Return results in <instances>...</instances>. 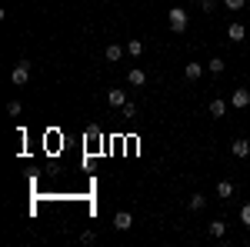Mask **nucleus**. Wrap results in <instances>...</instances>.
I'll list each match as a JSON object with an SVG mask.
<instances>
[{
	"instance_id": "obj_11",
	"label": "nucleus",
	"mask_w": 250,
	"mask_h": 247,
	"mask_svg": "<svg viewBox=\"0 0 250 247\" xmlns=\"http://www.w3.org/2000/svg\"><path fill=\"white\" fill-rule=\"evenodd\" d=\"M207 234H210L213 241H220V237L227 234V224H224V221H210V224H207Z\"/></svg>"
},
{
	"instance_id": "obj_16",
	"label": "nucleus",
	"mask_w": 250,
	"mask_h": 247,
	"mask_svg": "<svg viewBox=\"0 0 250 247\" xmlns=\"http://www.w3.org/2000/svg\"><path fill=\"white\" fill-rule=\"evenodd\" d=\"M127 54H130V57H140V54H144V44H140V40H127Z\"/></svg>"
},
{
	"instance_id": "obj_21",
	"label": "nucleus",
	"mask_w": 250,
	"mask_h": 247,
	"mask_svg": "<svg viewBox=\"0 0 250 247\" xmlns=\"http://www.w3.org/2000/svg\"><path fill=\"white\" fill-rule=\"evenodd\" d=\"M97 237H94V230H83V234H80V244H94Z\"/></svg>"
},
{
	"instance_id": "obj_22",
	"label": "nucleus",
	"mask_w": 250,
	"mask_h": 247,
	"mask_svg": "<svg viewBox=\"0 0 250 247\" xmlns=\"http://www.w3.org/2000/svg\"><path fill=\"white\" fill-rule=\"evenodd\" d=\"M97 137H100V127H97V124H94V127H87V140H97Z\"/></svg>"
},
{
	"instance_id": "obj_17",
	"label": "nucleus",
	"mask_w": 250,
	"mask_h": 247,
	"mask_svg": "<svg viewBox=\"0 0 250 247\" xmlns=\"http://www.w3.org/2000/svg\"><path fill=\"white\" fill-rule=\"evenodd\" d=\"M7 114H10V117H20V114H23L20 100H7Z\"/></svg>"
},
{
	"instance_id": "obj_20",
	"label": "nucleus",
	"mask_w": 250,
	"mask_h": 247,
	"mask_svg": "<svg viewBox=\"0 0 250 247\" xmlns=\"http://www.w3.org/2000/svg\"><path fill=\"white\" fill-rule=\"evenodd\" d=\"M240 224H244V227H250V201L240 207Z\"/></svg>"
},
{
	"instance_id": "obj_8",
	"label": "nucleus",
	"mask_w": 250,
	"mask_h": 247,
	"mask_svg": "<svg viewBox=\"0 0 250 247\" xmlns=\"http://www.w3.org/2000/svg\"><path fill=\"white\" fill-rule=\"evenodd\" d=\"M227 37H230L233 44H240V40L247 37V27H244V23H240V20H233L230 27H227Z\"/></svg>"
},
{
	"instance_id": "obj_15",
	"label": "nucleus",
	"mask_w": 250,
	"mask_h": 247,
	"mask_svg": "<svg viewBox=\"0 0 250 247\" xmlns=\"http://www.w3.org/2000/svg\"><path fill=\"white\" fill-rule=\"evenodd\" d=\"M187 204H190V210H204V207H207V197H204V194H190Z\"/></svg>"
},
{
	"instance_id": "obj_10",
	"label": "nucleus",
	"mask_w": 250,
	"mask_h": 247,
	"mask_svg": "<svg viewBox=\"0 0 250 247\" xmlns=\"http://www.w3.org/2000/svg\"><path fill=\"white\" fill-rule=\"evenodd\" d=\"M127 84H130V87H144V84H147V74H144L140 67H134V70H127Z\"/></svg>"
},
{
	"instance_id": "obj_5",
	"label": "nucleus",
	"mask_w": 250,
	"mask_h": 247,
	"mask_svg": "<svg viewBox=\"0 0 250 247\" xmlns=\"http://www.w3.org/2000/svg\"><path fill=\"white\" fill-rule=\"evenodd\" d=\"M107 104H110V107H124V104H127V90L110 87V90H107Z\"/></svg>"
},
{
	"instance_id": "obj_2",
	"label": "nucleus",
	"mask_w": 250,
	"mask_h": 247,
	"mask_svg": "<svg viewBox=\"0 0 250 247\" xmlns=\"http://www.w3.org/2000/svg\"><path fill=\"white\" fill-rule=\"evenodd\" d=\"M10 80H14V87H23L30 80V60H20L17 67L10 70Z\"/></svg>"
},
{
	"instance_id": "obj_4",
	"label": "nucleus",
	"mask_w": 250,
	"mask_h": 247,
	"mask_svg": "<svg viewBox=\"0 0 250 247\" xmlns=\"http://www.w3.org/2000/svg\"><path fill=\"white\" fill-rule=\"evenodd\" d=\"M230 151H233L237 160H247V157H250V140H247V137H237V140L230 144Z\"/></svg>"
},
{
	"instance_id": "obj_14",
	"label": "nucleus",
	"mask_w": 250,
	"mask_h": 247,
	"mask_svg": "<svg viewBox=\"0 0 250 247\" xmlns=\"http://www.w3.org/2000/svg\"><path fill=\"white\" fill-rule=\"evenodd\" d=\"M207 70H210V74H217V77H220V74H224V70H227V60H224V57H213V60H207Z\"/></svg>"
},
{
	"instance_id": "obj_1",
	"label": "nucleus",
	"mask_w": 250,
	"mask_h": 247,
	"mask_svg": "<svg viewBox=\"0 0 250 247\" xmlns=\"http://www.w3.org/2000/svg\"><path fill=\"white\" fill-rule=\"evenodd\" d=\"M167 27H170L173 34H184V30L190 27V17H187V10H184V7H170V10H167Z\"/></svg>"
},
{
	"instance_id": "obj_3",
	"label": "nucleus",
	"mask_w": 250,
	"mask_h": 247,
	"mask_svg": "<svg viewBox=\"0 0 250 247\" xmlns=\"http://www.w3.org/2000/svg\"><path fill=\"white\" fill-rule=\"evenodd\" d=\"M230 104H233V111H247V107H250V90L237 87V90L230 94Z\"/></svg>"
},
{
	"instance_id": "obj_12",
	"label": "nucleus",
	"mask_w": 250,
	"mask_h": 247,
	"mask_svg": "<svg viewBox=\"0 0 250 247\" xmlns=\"http://www.w3.org/2000/svg\"><path fill=\"white\" fill-rule=\"evenodd\" d=\"M227 107H230V104L217 97V100H210V107H207V111H210V117H224V114H227Z\"/></svg>"
},
{
	"instance_id": "obj_19",
	"label": "nucleus",
	"mask_w": 250,
	"mask_h": 247,
	"mask_svg": "<svg viewBox=\"0 0 250 247\" xmlns=\"http://www.w3.org/2000/svg\"><path fill=\"white\" fill-rule=\"evenodd\" d=\"M224 7H227V10H244L247 0H224Z\"/></svg>"
},
{
	"instance_id": "obj_7",
	"label": "nucleus",
	"mask_w": 250,
	"mask_h": 247,
	"mask_svg": "<svg viewBox=\"0 0 250 247\" xmlns=\"http://www.w3.org/2000/svg\"><path fill=\"white\" fill-rule=\"evenodd\" d=\"M114 227L117 230H130L134 227V214H130V210H120V214L114 217Z\"/></svg>"
},
{
	"instance_id": "obj_23",
	"label": "nucleus",
	"mask_w": 250,
	"mask_h": 247,
	"mask_svg": "<svg viewBox=\"0 0 250 247\" xmlns=\"http://www.w3.org/2000/svg\"><path fill=\"white\" fill-rule=\"evenodd\" d=\"M197 3H200V7H204L207 14H210V10H213V0H197Z\"/></svg>"
},
{
	"instance_id": "obj_6",
	"label": "nucleus",
	"mask_w": 250,
	"mask_h": 247,
	"mask_svg": "<svg viewBox=\"0 0 250 247\" xmlns=\"http://www.w3.org/2000/svg\"><path fill=\"white\" fill-rule=\"evenodd\" d=\"M184 77H187V80H200V77H204V64H200V60H190V64H187V67H184Z\"/></svg>"
},
{
	"instance_id": "obj_18",
	"label": "nucleus",
	"mask_w": 250,
	"mask_h": 247,
	"mask_svg": "<svg viewBox=\"0 0 250 247\" xmlns=\"http://www.w3.org/2000/svg\"><path fill=\"white\" fill-rule=\"evenodd\" d=\"M120 111H124V117H127V120H130V117H137V104H134V100H127Z\"/></svg>"
},
{
	"instance_id": "obj_13",
	"label": "nucleus",
	"mask_w": 250,
	"mask_h": 247,
	"mask_svg": "<svg viewBox=\"0 0 250 247\" xmlns=\"http://www.w3.org/2000/svg\"><path fill=\"white\" fill-rule=\"evenodd\" d=\"M217 197H220V201H230L233 197V180H220V184H217Z\"/></svg>"
},
{
	"instance_id": "obj_9",
	"label": "nucleus",
	"mask_w": 250,
	"mask_h": 247,
	"mask_svg": "<svg viewBox=\"0 0 250 247\" xmlns=\"http://www.w3.org/2000/svg\"><path fill=\"white\" fill-rule=\"evenodd\" d=\"M120 57H124V47H120V44H107V50H104V60H107V64H117Z\"/></svg>"
}]
</instances>
